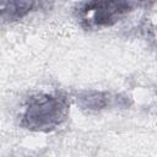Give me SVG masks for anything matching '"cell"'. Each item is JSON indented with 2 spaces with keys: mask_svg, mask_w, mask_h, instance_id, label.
I'll return each instance as SVG.
<instances>
[{
  "mask_svg": "<svg viewBox=\"0 0 157 157\" xmlns=\"http://www.w3.org/2000/svg\"><path fill=\"white\" fill-rule=\"evenodd\" d=\"M67 107L63 99L53 96H37L28 101L23 114V125L34 130H50L65 118Z\"/></svg>",
  "mask_w": 157,
  "mask_h": 157,
  "instance_id": "obj_1",
  "label": "cell"
},
{
  "mask_svg": "<svg viewBox=\"0 0 157 157\" xmlns=\"http://www.w3.org/2000/svg\"><path fill=\"white\" fill-rule=\"evenodd\" d=\"M132 2L125 1H93L80 9V18L87 27H105L114 25L132 10Z\"/></svg>",
  "mask_w": 157,
  "mask_h": 157,
  "instance_id": "obj_2",
  "label": "cell"
},
{
  "mask_svg": "<svg viewBox=\"0 0 157 157\" xmlns=\"http://www.w3.org/2000/svg\"><path fill=\"white\" fill-rule=\"evenodd\" d=\"M36 6V2H27V1H15V2H2V18L9 20H17L29 12Z\"/></svg>",
  "mask_w": 157,
  "mask_h": 157,
  "instance_id": "obj_3",
  "label": "cell"
}]
</instances>
